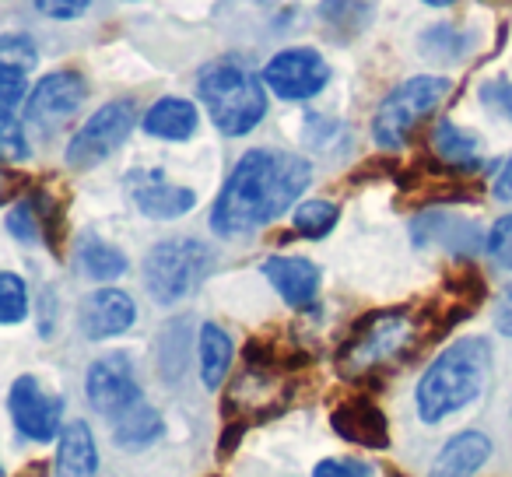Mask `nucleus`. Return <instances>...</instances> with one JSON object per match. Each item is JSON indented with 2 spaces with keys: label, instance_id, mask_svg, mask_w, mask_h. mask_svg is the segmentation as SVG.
I'll return each mask as SVG.
<instances>
[{
  "label": "nucleus",
  "instance_id": "obj_20",
  "mask_svg": "<svg viewBox=\"0 0 512 477\" xmlns=\"http://www.w3.org/2000/svg\"><path fill=\"white\" fill-rule=\"evenodd\" d=\"M432 155L453 172H477L481 169V141L456 127L453 120H439L432 130Z\"/></svg>",
  "mask_w": 512,
  "mask_h": 477
},
{
  "label": "nucleus",
  "instance_id": "obj_36",
  "mask_svg": "<svg viewBox=\"0 0 512 477\" xmlns=\"http://www.w3.org/2000/svg\"><path fill=\"white\" fill-rule=\"evenodd\" d=\"M32 4H36L39 15L57 18V22H74L92 8V0H32Z\"/></svg>",
  "mask_w": 512,
  "mask_h": 477
},
{
  "label": "nucleus",
  "instance_id": "obj_34",
  "mask_svg": "<svg viewBox=\"0 0 512 477\" xmlns=\"http://www.w3.org/2000/svg\"><path fill=\"white\" fill-rule=\"evenodd\" d=\"M337 137H344V127L337 120H330L323 113L306 116V144H313L316 151H330Z\"/></svg>",
  "mask_w": 512,
  "mask_h": 477
},
{
  "label": "nucleus",
  "instance_id": "obj_35",
  "mask_svg": "<svg viewBox=\"0 0 512 477\" xmlns=\"http://www.w3.org/2000/svg\"><path fill=\"white\" fill-rule=\"evenodd\" d=\"M481 106L488 113L502 116V120H512V81L495 78V81H484L481 85Z\"/></svg>",
  "mask_w": 512,
  "mask_h": 477
},
{
  "label": "nucleus",
  "instance_id": "obj_7",
  "mask_svg": "<svg viewBox=\"0 0 512 477\" xmlns=\"http://www.w3.org/2000/svg\"><path fill=\"white\" fill-rule=\"evenodd\" d=\"M137 120H141V116H137L134 99L106 102V106L95 116H88L85 127L71 137V144H67V165H71V169H95L99 162H106V158L130 137Z\"/></svg>",
  "mask_w": 512,
  "mask_h": 477
},
{
  "label": "nucleus",
  "instance_id": "obj_11",
  "mask_svg": "<svg viewBox=\"0 0 512 477\" xmlns=\"http://www.w3.org/2000/svg\"><path fill=\"white\" fill-rule=\"evenodd\" d=\"M11 421L15 428L32 442H50L57 439L60 414H64V397H53L39 386L36 376H18L8 393Z\"/></svg>",
  "mask_w": 512,
  "mask_h": 477
},
{
  "label": "nucleus",
  "instance_id": "obj_38",
  "mask_svg": "<svg viewBox=\"0 0 512 477\" xmlns=\"http://www.w3.org/2000/svg\"><path fill=\"white\" fill-rule=\"evenodd\" d=\"M495 327H498V334L512 337V285L505 288V295L495 306Z\"/></svg>",
  "mask_w": 512,
  "mask_h": 477
},
{
  "label": "nucleus",
  "instance_id": "obj_22",
  "mask_svg": "<svg viewBox=\"0 0 512 477\" xmlns=\"http://www.w3.org/2000/svg\"><path fill=\"white\" fill-rule=\"evenodd\" d=\"M193 323L190 316H179V320L165 323L162 334L155 344V358H158V376L169 386H176L179 379L190 369V348H193Z\"/></svg>",
  "mask_w": 512,
  "mask_h": 477
},
{
  "label": "nucleus",
  "instance_id": "obj_3",
  "mask_svg": "<svg viewBox=\"0 0 512 477\" xmlns=\"http://www.w3.org/2000/svg\"><path fill=\"white\" fill-rule=\"evenodd\" d=\"M197 99L204 102L207 116L225 137H242L267 116L264 78L249 71L239 57H221L200 67Z\"/></svg>",
  "mask_w": 512,
  "mask_h": 477
},
{
  "label": "nucleus",
  "instance_id": "obj_9",
  "mask_svg": "<svg viewBox=\"0 0 512 477\" xmlns=\"http://www.w3.org/2000/svg\"><path fill=\"white\" fill-rule=\"evenodd\" d=\"M85 390H88V404H92V411H99L102 418H109V425H113L120 414H127L130 407H137L144 400L141 383H137V372H134V362H130V355H123V351L92 362L88 379H85Z\"/></svg>",
  "mask_w": 512,
  "mask_h": 477
},
{
  "label": "nucleus",
  "instance_id": "obj_5",
  "mask_svg": "<svg viewBox=\"0 0 512 477\" xmlns=\"http://www.w3.org/2000/svg\"><path fill=\"white\" fill-rule=\"evenodd\" d=\"M211 267L214 253L200 239H190V235L162 239L144 257V288L158 306H172V302L197 292L211 274Z\"/></svg>",
  "mask_w": 512,
  "mask_h": 477
},
{
  "label": "nucleus",
  "instance_id": "obj_29",
  "mask_svg": "<svg viewBox=\"0 0 512 477\" xmlns=\"http://www.w3.org/2000/svg\"><path fill=\"white\" fill-rule=\"evenodd\" d=\"M25 316H29V288L15 271H4L0 274V320L15 327Z\"/></svg>",
  "mask_w": 512,
  "mask_h": 477
},
{
  "label": "nucleus",
  "instance_id": "obj_13",
  "mask_svg": "<svg viewBox=\"0 0 512 477\" xmlns=\"http://www.w3.org/2000/svg\"><path fill=\"white\" fill-rule=\"evenodd\" d=\"M130 200L141 214H148L151 221H172L183 218L186 211L197 207V193L190 186H176L162 176L158 169H141L127 176Z\"/></svg>",
  "mask_w": 512,
  "mask_h": 477
},
{
  "label": "nucleus",
  "instance_id": "obj_33",
  "mask_svg": "<svg viewBox=\"0 0 512 477\" xmlns=\"http://www.w3.org/2000/svg\"><path fill=\"white\" fill-rule=\"evenodd\" d=\"M488 257L495 260L502 271H512V214L495 221L488 235Z\"/></svg>",
  "mask_w": 512,
  "mask_h": 477
},
{
  "label": "nucleus",
  "instance_id": "obj_2",
  "mask_svg": "<svg viewBox=\"0 0 512 477\" xmlns=\"http://www.w3.org/2000/svg\"><path fill=\"white\" fill-rule=\"evenodd\" d=\"M491 372V344L484 337H460L439 358H432L418 379L414 390V407L425 425L460 414L484 393Z\"/></svg>",
  "mask_w": 512,
  "mask_h": 477
},
{
  "label": "nucleus",
  "instance_id": "obj_10",
  "mask_svg": "<svg viewBox=\"0 0 512 477\" xmlns=\"http://www.w3.org/2000/svg\"><path fill=\"white\" fill-rule=\"evenodd\" d=\"M88 95V81L78 71H53L32 88L29 102H25V116L36 130L50 134V130L64 127L74 113L81 109Z\"/></svg>",
  "mask_w": 512,
  "mask_h": 477
},
{
  "label": "nucleus",
  "instance_id": "obj_12",
  "mask_svg": "<svg viewBox=\"0 0 512 477\" xmlns=\"http://www.w3.org/2000/svg\"><path fill=\"white\" fill-rule=\"evenodd\" d=\"M411 239L418 250H446L449 257H477L481 253L484 235L477 228V221L460 218V214L449 211H421L411 221Z\"/></svg>",
  "mask_w": 512,
  "mask_h": 477
},
{
  "label": "nucleus",
  "instance_id": "obj_21",
  "mask_svg": "<svg viewBox=\"0 0 512 477\" xmlns=\"http://www.w3.org/2000/svg\"><path fill=\"white\" fill-rule=\"evenodd\" d=\"M376 18V0H320V25L334 43L358 39Z\"/></svg>",
  "mask_w": 512,
  "mask_h": 477
},
{
  "label": "nucleus",
  "instance_id": "obj_18",
  "mask_svg": "<svg viewBox=\"0 0 512 477\" xmlns=\"http://www.w3.org/2000/svg\"><path fill=\"white\" fill-rule=\"evenodd\" d=\"M57 477H95L99 474V449H95V435L85 421H71L57 439V463H53Z\"/></svg>",
  "mask_w": 512,
  "mask_h": 477
},
{
  "label": "nucleus",
  "instance_id": "obj_40",
  "mask_svg": "<svg viewBox=\"0 0 512 477\" xmlns=\"http://www.w3.org/2000/svg\"><path fill=\"white\" fill-rule=\"evenodd\" d=\"M421 4H428V8H449V4H456V0H421Z\"/></svg>",
  "mask_w": 512,
  "mask_h": 477
},
{
  "label": "nucleus",
  "instance_id": "obj_17",
  "mask_svg": "<svg viewBox=\"0 0 512 477\" xmlns=\"http://www.w3.org/2000/svg\"><path fill=\"white\" fill-rule=\"evenodd\" d=\"M488 456L491 439L484 432H477V428H467V432H456L439 449V456L428 467V477H474L488 463Z\"/></svg>",
  "mask_w": 512,
  "mask_h": 477
},
{
  "label": "nucleus",
  "instance_id": "obj_19",
  "mask_svg": "<svg viewBox=\"0 0 512 477\" xmlns=\"http://www.w3.org/2000/svg\"><path fill=\"white\" fill-rule=\"evenodd\" d=\"M197 106L186 99H158L155 106L144 113L141 127L144 134L158 137V141H190L193 134H197Z\"/></svg>",
  "mask_w": 512,
  "mask_h": 477
},
{
  "label": "nucleus",
  "instance_id": "obj_4",
  "mask_svg": "<svg viewBox=\"0 0 512 477\" xmlns=\"http://www.w3.org/2000/svg\"><path fill=\"white\" fill-rule=\"evenodd\" d=\"M421 341V323L411 309H379L351 327L344 348L337 351V365L344 376L365 379L376 372L393 369L397 362H407Z\"/></svg>",
  "mask_w": 512,
  "mask_h": 477
},
{
  "label": "nucleus",
  "instance_id": "obj_8",
  "mask_svg": "<svg viewBox=\"0 0 512 477\" xmlns=\"http://www.w3.org/2000/svg\"><path fill=\"white\" fill-rule=\"evenodd\" d=\"M330 81V64L309 46H292L267 60L264 85L285 102H309Z\"/></svg>",
  "mask_w": 512,
  "mask_h": 477
},
{
  "label": "nucleus",
  "instance_id": "obj_28",
  "mask_svg": "<svg viewBox=\"0 0 512 477\" xmlns=\"http://www.w3.org/2000/svg\"><path fill=\"white\" fill-rule=\"evenodd\" d=\"M337 218H341V207L330 204V200H306L295 211V232L306 235V239H323V235L334 232Z\"/></svg>",
  "mask_w": 512,
  "mask_h": 477
},
{
  "label": "nucleus",
  "instance_id": "obj_1",
  "mask_svg": "<svg viewBox=\"0 0 512 477\" xmlns=\"http://www.w3.org/2000/svg\"><path fill=\"white\" fill-rule=\"evenodd\" d=\"M313 179V165L292 151L253 148L235 162L211 207V228L221 239L253 235L278 221Z\"/></svg>",
  "mask_w": 512,
  "mask_h": 477
},
{
  "label": "nucleus",
  "instance_id": "obj_15",
  "mask_svg": "<svg viewBox=\"0 0 512 477\" xmlns=\"http://www.w3.org/2000/svg\"><path fill=\"white\" fill-rule=\"evenodd\" d=\"M330 425L351 446L365 449H386L390 446V425H386V414L372 404L369 397H348L344 404L334 407L330 414Z\"/></svg>",
  "mask_w": 512,
  "mask_h": 477
},
{
  "label": "nucleus",
  "instance_id": "obj_14",
  "mask_svg": "<svg viewBox=\"0 0 512 477\" xmlns=\"http://www.w3.org/2000/svg\"><path fill=\"white\" fill-rule=\"evenodd\" d=\"M137 320V306L127 292L120 288H99L92 292L85 302H81V313H78V323H81V334L88 341H109V337H120L134 327Z\"/></svg>",
  "mask_w": 512,
  "mask_h": 477
},
{
  "label": "nucleus",
  "instance_id": "obj_24",
  "mask_svg": "<svg viewBox=\"0 0 512 477\" xmlns=\"http://www.w3.org/2000/svg\"><path fill=\"white\" fill-rule=\"evenodd\" d=\"M232 337L225 327L218 323H204L197 337V365H200V379H204L207 390H218L225 383L228 369H232Z\"/></svg>",
  "mask_w": 512,
  "mask_h": 477
},
{
  "label": "nucleus",
  "instance_id": "obj_27",
  "mask_svg": "<svg viewBox=\"0 0 512 477\" xmlns=\"http://www.w3.org/2000/svg\"><path fill=\"white\" fill-rule=\"evenodd\" d=\"M4 225H8L11 239H18L22 246L46 243L43 214H39V207H36V200H32V193L25 200H18V204L8 207V218H4Z\"/></svg>",
  "mask_w": 512,
  "mask_h": 477
},
{
  "label": "nucleus",
  "instance_id": "obj_6",
  "mask_svg": "<svg viewBox=\"0 0 512 477\" xmlns=\"http://www.w3.org/2000/svg\"><path fill=\"white\" fill-rule=\"evenodd\" d=\"M449 95V81L435 78V74H421L404 85H397L383 102H379L376 116H372V141L386 151H397L407 144L425 116L435 113L442 99Z\"/></svg>",
  "mask_w": 512,
  "mask_h": 477
},
{
  "label": "nucleus",
  "instance_id": "obj_23",
  "mask_svg": "<svg viewBox=\"0 0 512 477\" xmlns=\"http://www.w3.org/2000/svg\"><path fill=\"white\" fill-rule=\"evenodd\" d=\"M162 435H165L162 414H158L151 404H144V400L113 421V442L120 449H127V453H141V449L155 446Z\"/></svg>",
  "mask_w": 512,
  "mask_h": 477
},
{
  "label": "nucleus",
  "instance_id": "obj_32",
  "mask_svg": "<svg viewBox=\"0 0 512 477\" xmlns=\"http://www.w3.org/2000/svg\"><path fill=\"white\" fill-rule=\"evenodd\" d=\"M0 148L8 162H22L29 158V137H25L18 116H0Z\"/></svg>",
  "mask_w": 512,
  "mask_h": 477
},
{
  "label": "nucleus",
  "instance_id": "obj_26",
  "mask_svg": "<svg viewBox=\"0 0 512 477\" xmlns=\"http://www.w3.org/2000/svg\"><path fill=\"white\" fill-rule=\"evenodd\" d=\"M418 50L425 53L432 64H456L474 50V36L453 29V25H435L418 39Z\"/></svg>",
  "mask_w": 512,
  "mask_h": 477
},
{
  "label": "nucleus",
  "instance_id": "obj_25",
  "mask_svg": "<svg viewBox=\"0 0 512 477\" xmlns=\"http://www.w3.org/2000/svg\"><path fill=\"white\" fill-rule=\"evenodd\" d=\"M78 267H81V274L92 281H116L127 274L130 264H127V257H123V250L102 243L95 232H85L78 246Z\"/></svg>",
  "mask_w": 512,
  "mask_h": 477
},
{
  "label": "nucleus",
  "instance_id": "obj_31",
  "mask_svg": "<svg viewBox=\"0 0 512 477\" xmlns=\"http://www.w3.org/2000/svg\"><path fill=\"white\" fill-rule=\"evenodd\" d=\"M22 102H29V74L0 67V116H18Z\"/></svg>",
  "mask_w": 512,
  "mask_h": 477
},
{
  "label": "nucleus",
  "instance_id": "obj_30",
  "mask_svg": "<svg viewBox=\"0 0 512 477\" xmlns=\"http://www.w3.org/2000/svg\"><path fill=\"white\" fill-rule=\"evenodd\" d=\"M39 60V50L29 36L22 32H11V36L0 39V67H11V71H22L29 74Z\"/></svg>",
  "mask_w": 512,
  "mask_h": 477
},
{
  "label": "nucleus",
  "instance_id": "obj_16",
  "mask_svg": "<svg viewBox=\"0 0 512 477\" xmlns=\"http://www.w3.org/2000/svg\"><path fill=\"white\" fill-rule=\"evenodd\" d=\"M267 281L292 309H309L320 292V267L306 257H271L264 264Z\"/></svg>",
  "mask_w": 512,
  "mask_h": 477
},
{
  "label": "nucleus",
  "instance_id": "obj_37",
  "mask_svg": "<svg viewBox=\"0 0 512 477\" xmlns=\"http://www.w3.org/2000/svg\"><path fill=\"white\" fill-rule=\"evenodd\" d=\"M313 477H372V467L358 460H320Z\"/></svg>",
  "mask_w": 512,
  "mask_h": 477
},
{
  "label": "nucleus",
  "instance_id": "obj_39",
  "mask_svg": "<svg viewBox=\"0 0 512 477\" xmlns=\"http://www.w3.org/2000/svg\"><path fill=\"white\" fill-rule=\"evenodd\" d=\"M495 200H512V155L505 158V165L498 169V176H495Z\"/></svg>",
  "mask_w": 512,
  "mask_h": 477
}]
</instances>
